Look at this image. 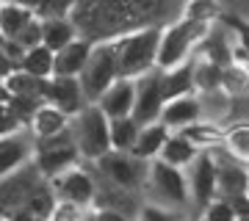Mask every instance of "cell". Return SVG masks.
I'll list each match as a JSON object with an SVG mask.
<instances>
[{"label": "cell", "instance_id": "cell-1", "mask_svg": "<svg viewBox=\"0 0 249 221\" xmlns=\"http://www.w3.org/2000/svg\"><path fill=\"white\" fill-rule=\"evenodd\" d=\"M186 0H78L72 22L94 44L116 42L144 28H166L183 19Z\"/></svg>", "mask_w": 249, "mask_h": 221}, {"label": "cell", "instance_id": "cell-2", "mask_svg": "<svg viewBox=\"0 0 249 221\" xmlns=\"http://www.w3.org/2000/svg\"><path fill=\"white\" fill-rule=\"evenodd\" d=\"M144 199H147V204H158V207H166V210L183 213L194 221V204H191L188 180L183 169H175L163 160H152Z\"/></svg>", "mask_w": 249, "mask_h": 221}, {"label": "cell", "instance_id": "cell-3", "mask_svg": "<svg viewBox=\"0 0 249 221\" xmlns=\"http://www.w3.org/2000/svg\"><path fill=\"white\" fill-rule=\"evenodd\" d=\"M163 28H144L116 39V58H119V78L139 80L147 72L158 69V47Z\"/></svg>", "mask_w": 249, "mask_h": 221}, {"label": "cell", "instance_id": "cell-4", "mask_svg": "<svg viewBox=\"0 0 249 221\" xmlns=\"http://www.w3.org/2000/svg\"><path fill=\"white\" fill-rule=\"evenodd\" d=\"M70 133L75 138V147H78L83 163H97L114 152V144H111V119L103 114L100 105H86L78 116H72L70 122Z\"/></svg>", "mask_w": 249, "mask_h": 221}, {"label": "cell", "instance_id": "cell-5", "mask_svg": "<svg viewBox=\"0 0 249 221\" xmlns=\"http://www.w3.org/2000/svg\"><path fill=\"white\" fill-rule=\"evenodd\" d=\"M213 25H202L194 19H178L160 31V47H158V69L169 72L175 67H183L196 55V47L205 36L211 34Z\"/></svg>", "mask_w": 249, "mask_h": 221}, {"label": "cell", "instance_id": "cell-6", "mask_svg": "<svg viewBox=\"0 0 249 221\" xmlns=\"http://www.w3.org/2000/svg\"><path fill=\"white\" fill-rule=\"evenodd\" d=\"M80 86H83V97L89 105H97L103 94L119 80V58H116V42H103L94 47L86 69L80 75Z\"/></svg>", "mask_w": 249, "mask_h": 221}, {"label": "cell", "instance_id": "cell-7", "mask_svg": "<svg viewBox=\"0 0 249 221\" xmlns=\"http://www.w3.org/2000/svg\"><path fill=\"white\" fill-rule=\"evenodd\" d=\"M100 177H106L108 183L124 188V191H133V194L144 196V188H147V177H150V163L147 160H139L130 152H108L103 160L97 163H89ZM147 202V199H144Z\"/></svg>", "mask_w": 249, "mask_h": 221}, {"label": "cell", "instance_id": "cell-8", "mask_svg": "<svg viewBox=\"0 0 249 221\" xmlns=\"http://www.w3.org/2000/svg\"><path fill=\"white\" fill-rule=\"evenodd\" d=\"M45 183H47V177L39 171L36 160L3 177L0 180V207H3V219L11 216V213L22 210Z\"/></svg>", "mask_w": 249, "mask_h": 221}, {"label": "cell", "instance_id": "cell-9", "mask_svg": "<svg viewBox=\"0 0 249 221\" xmlns=\"http://www.w3.org/2000/svg\"><path fill=\"white\" fill-rule=\"evenodd\" d=\"M80 163H83V158H80L70 130L55 136V138H47V141H36V166H39V171L47 180L67 174V171H72Z\"/></svg>", "mask_w": 249, "mask_h": 221}, {"label": "cell", "instance_id": "cell-10", "mask_svg": "<svg viewBox=\"0 0 249 221\" xmlns=\"http://www.w3.org/2000/svg\"><path fill=\"white\" fill-rule=\"evenodd\" d=\"M50 186H53L58 202H72V204H78V207H83V210L94 207V199H97V177H94V169L89 163H80L72 171L50 180Z\"/></svg>", "mask_w": 249, "mask_h": 221}, {"label": "cell", "instance_id": "cell-11", "mask_svg": "<svg viewBox=\"0 0 249 221\" xmlns=\"http://www.w3.org/2000/svg\"><path fill=\"white\" fill-rule=\"evenodd\" d=\"M186 180H188V194H191L194 219H196L208 204L219 199V174H216V163L211 158V152H202L186 169Z\"/></svg>", "mask_w": 249, "mask_h": 221}, {"label": "cell", "instance_id": "cell-12", "mask_svg": "<svg viewBox=\"0 0 249 221\" xmlns=\"http://www.w3.org/2000/svg\"><path fill=\"white\" fill-rule=\"evenodd\" d=\"M166 108V97H163V69H152L144 78L136 80V111L133 119L142 127L160 122Z\"/></svg>", "mask_w": 249, "mask_h": 221}, {"label": "cell", "instance_id": "cell-13", "mask_svg": "<svg viewBox=\"0 0 249 221\" xmlns=\"http://www.w3.org/2000/svg\"><path fill=\"white\" fill-rule=\"evenodd\" d=\"M36 160V136L31 127L0 138V174L6 177Z\"/></svg>", "mask_w": 249, "mask_h": 221}, {"label": "cell", "instance_id": "cell-14", "mask_svg": "<svg viewBox=\"0 0 249 221\" xmlns=\"http://www.w3.org/2000/svg\"><path fill=\"white\" fill-rule=\"evenodd\" d=\"M45 102L58 108L70 119L78 116L83 108L89 105L86 97H83V86H80L78 78H50L47 80V91H45Z\"/></svg>", "mask_w": 249, "mask_h": 221}, {"label": "cell", "instance_id": "cell-15", "mask_svg": "<svg viewBox=\"0 0 249 221\" xmlns=\"http://www.w3.org/2000/svg\"><path fill=\"white\" fill-rule=\"evenodd\" d=\"M97 105L103 108V114H106L111 122L133 116V111H136V80L119 78L114 86L103 94V100H100Z\"/></svg>", "mask_w": 249, "mask_h": 221}, {"label": "cell", "instance_id": "cell-16", "mask_svg": "<svg viewBox=\"0 0 249 221\" xmlns=\"http://www.w3.org/2000/svg\"><path fill=\"white\" fill-rule=\"evenodd\" d=\"M94 47H97L94 42L80 36L72 44H67L61 53H55V78H80L91 53H94Z\"/></svg>", "mask_w": 249, "mask_h": 221}, {"label": "cell", "instance_id": "cell-17", "mask_svg": "<svg viewBox=\"0 0 249 221\" xmlns=\"http://www.w3.org/2000/svg\"><path fill=\"white\" fill-rule=\"evenodd\" d=\"M199 119H205V114H202V102H199L196 94L178 97V100H172V102H166L163 116H160V122L166 124L172 133L186 130V127H191V124L199 122Z\"/></svg>", "mask_w": 249, "mask_h": 221}, {"label": "cell", "instance_id": "cell-18", "mask_svg": "<svg viewBox=\"0 0 249 221\" xmlns=\"http://www.w3.org/2000/svg\"><path fill=\"white\" fill-rule=\"evenodd\" d=\"M188 94H196V61L191 58L183 67H175V69L163 72V97L166 102L178 97H188Z\"/></svg>", "mask_w": 249, "mask_h": 221}, {"label": "cell", "instance_id": "cell-19", "mask_svg": "<svg viewBox=\"0 0 249 221\" xmlns=\"http://www.w3.org/2000/svg\"><path fill=\"white\" fill-rule=\"evenodd\" d=\"M169 138H172V130L163 122L147 124V127H142L139 144H136V150L130 152V155H136L139 160L152 163V160L160 158V152H163V147H166V141H169Z\"/></svg>", "mask_w": 249, "mask_h": 221}, {"label": "cell", "instance_id": "cell-20", "mask_svg": "<svg viewBox=\"0 0 249 221\" xmlns=\"http://www.w3.org/2000/svg\"><path fill=\"white\" fill-rule=\"evenodd\" d=\"M70 116L61 114L58 108L53 105H42L39 111H36L34 122H31V133L36 136V141H47V138H55V136H61V133L70 130Z\"/></svg>", "mask_w": 249, "mask_h": 221}, {"label": "cell", "instance_id": "cell-21", "mask_svg": "<svg viewBox=\"0 0 249 221\" xmlns=\"http://www.w3.org/2000/svg\"><path fill=\"white\" fill-rule=\"evenodd\" d=\"M34 19H36L34 14L28 9H22L19 3L3 0V6H0V34H3V39H9V42H17L19 34H22Z\"/></svg>", "mask_w": 249, "mask_h": 221}, {"label": "cell", "instance_id": "cell-22", "mask_svg": "<svg viewBox=\"0 0 249 221\" xmlns=\"http://www.w3.org/2000/svg\"><path fill=\"white\" fill-rule=\"evenodd\" d=\"M199 155H202V150H199V147H194L186 136L172 133V138L166 141V147H163V152H160L158 160H163V163H169V166L183 169V171H186V169L191 166Z\"/></svg>", "mask_w": 249, "mask_h": 221}, {"label": "cell", "instance_id": "cell-23", "mask_svg": "<svg viewBox=\"0 0 249 221\" xmlns=\"http://www.w3.org/2000/svg\"><path fill=\"white\" fill-rule=\"evenodd\" d=\"M75 39H80L78 28L72 22V17L67 19H47L42 22V44L53 53H61L67 44H72Z\"/></svg>", "mask_w": 249, "mask_h": 221}, {"label": "cell", "instance_id": "cell-24", "mask_svg": "<svg viewBox=\"0 0 249 221\" xmlns=\"http://www.w3.org/2000/svg\"><path fill=\"white\" fill-rule=\"evenodd\" d=\"M14 3H19L22 9H28L36 19H42V22L72 17V11L78 6V0H14Z\"/></svg>", "mask_w": 249, "mask_h": 221}, {"label": "cell", "instance_id": "cell-25", "mask_svg": "<svg viewBox=\"0 0 249 221\" xmlns=\"http://www.w3.org/2000/svg\"><path fill=\"white\" fill-rule=\"evenodd\" d=\"M180 136H186L188 141L199 147V150H213L219 144H224V124H216V122H208V119H199L194 122L191 127L180 130Z\"/></svg>", "mask_w": 249, "mask_h": 221}, {"label": "cell", "instance_id": "cell-26", "mask_svg": "<svg viewBox=\"0 0 249 221\" xmlns=\"http://www.w3.org/2000/svg\"><path fill=\"white\" fill-rule=\"evenodd\" d=\"M3 91L11 97H31V100H42L45 102V91H47V80H39L28 72H14L9 80H3Z\"/></svg>", "mask_w": 249, "mask_h": 221}, {"label": "cell", "instance_id": "cell-27", "mask_svg": "<svg viewBox=\"0 0 249 221\" xmlns=\"http://www.w3.org/2000/svg\"><path fill=\"white\" fill-rule=\"evenodd\" d=\"M19 69L28 72V75H34L39 80H50L55 78V53L53 50H47L45 44H39L34 50H28L22 64H19Z\"/></svg>", "mask_w": 249, "mask_h": 221}, {"label": "cell", "instance_id": "cell-28", "mask_svg": "<svg viewBox=\"0 0 249 221\" xmlns=\"http://www.w3.org/2000/svg\"><path fill=\"white\" fill-rule=\"evenodd\" d=\"M224 147L241 166L249 169V122H227L224 124Z\"/></svg>", "mask_w": 249, "mask_h": 221}, {"label": "cell", "instance_id": "cell-29", "mask_svg": "<svg viewBox=\"0 0 249 221\" xmlns=\"http://www.w3.org/2000/svg\"><path fill=\"white\" fill-rule=\"evenodd\" d=\"M139 136H142V124L136 122L133 116L111 122V144H114V152H133L136 144H139Z\"/></svg>", "mask_w": 249, "mask_h": 221}, {"label": "cell", "instance_id": "cell-30", "mask_svg": "<svg viewBox=\"0 0 249 221\" xmlns=\"http://www.w3.org/2000/svg\"><path fill=\"white\" fill-rule=\"evenodd\" d=\"M183 17L202 22V25H213L216 17H219V6H216V0H186Z\"/></svg>", "mask_w": 249, "mask_h": 221}, {"label": "cell", "instance_id": "cell-31", "mask_svg": "<svg viewBox=\"0 0 249 221\" xmlns=\"http://www.w3.org/2000/svg\"><path fill=\"white\" fill-rule=\"evenodd\" d=\"M194 221H238V216H235V210H232V204L227 199H216Z\"/></svg>", "mask_w": 249, "mask_h": 221}, {"label": "cell", "instance_id": "cell-32", "mask_svg": "<svg viewBox=\"0 0 249 221\" xmlns=\"http://www.w3.org/2000/svg\"><path fill=\"white\" fill-rule=\"evenodd\" d=\"M139 221H191L188 216L183 213H175V210H166V207H158V204H144Z\"/></svg>", "mask_w": 249, "mask_h": 221}, {"label": "cell", "instance_id": "cell-33", "mask_svg": "<svg viewBox=\"0 0 249 221\" xmlns=\"http://www.w3.org/2000/svg\"><path fill=\"white\" fill-rule=\"evenodd\" d=\"M83 219H86V210L72 202H58L53 216H50V221H83Z\"/></svg>", "mask_w": 249, "mask_h": 221}, {"label": "cell", "instance_id": "cell-34", "mask_svg": "<svg viewBox=\"0 0 249 221\" xmlns=\"http://www.w3.org/2000/svg\"><path fill=\"white\" fill-rule=\"evenodd\" d=\"M83 221H133V219H127V216L114 213V210H103V207H89Z\"/></svg>", "mask_w": 249, "mask_h": 221}, {"label": "cell", "instance_id": "cell-35", "mask_svg": "<svg viewBox=\"0 0 249 221\" xmlns=\"http://www.w3.org/2000/svg\"><path fill=\"white\" fill-rule=\"evenodd\" d=\"M241 221H249V219H241Z\"/></svg>", "mask_w": 249, "mask_h": 221}]
</instances>
